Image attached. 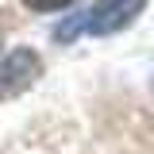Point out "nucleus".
I'll return each mask as SVG.
<instances>
[{
	"label": "nucleus",
	"instance_id": "obj_3",
	"mask_svg": "<svg viewBox=\"0 0 154 154\" xmlns=\"http://www.w3.org/2000/svg\"><path fill=\"white\" fill-rule=\"evenodd\" d=\"M31 12H58V8H69L73 0H23Z\"/></svg>",
	"mask_w": 154,
	"mask_h": 154
},
{
	"label": "nucleus",
	"instance_id": "obj_2",
	"mask_svg": "<svg viewBox=\"0 0 154 154\" xmlns=\"http://www.w3.org/2000/svg\"><path fill=\"white\" fill-rule=\"evenodd\" d=\"M42 73V58L31 46H16L12 54L0 62V100H12V96L27 93Z\"/></svg>",
	"mask_w": 154,
	"mask_h": 154
},
{
	"label": "nucleus",
	"instance_id": "obj_1",
	"mask_svg": "<svg viewBox=\"0 0 154 154\" xmlns=\"http://www.w3.org/2000/svg\"><path fill=\"white\" fill-rule=\"evenodd\" d=\"M146 4L150 0H96L93 8L81 16V27L89 35H116V31L131 27Z\"/></svg>",
	"mask_w": 154,
	"mask_h": 154
}]
</instances>
